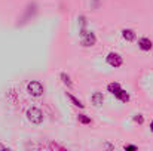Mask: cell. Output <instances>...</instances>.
<instances>
[{
  "instance_id": "6da1fadb",
  "label": "cell",
  "mask_w": 153,
  "mask_h": 151,
  "mask_svg": "<svg viewBox=\"0 0 153 151\" xmlns=\"http://www.w3.org/2000/svg\"><path fill=\"white\" fill-rule=\"evenodd\" d=\"M27 119L33 124H40L43 122V113H42V110H39L36 107H31V108L27 110Z\"/></svg>"
},
{
  "instance_id": "7a4b0ae2",
  "label": "cell",
  "mask_w": 153,
  "mask_h": 151,
  "mask_svg": "<svg viewBox=\"0 0 153 151\" xmlns=\"http://www.w3.org/2000/svg\"><path fill=\"white\" fill-rule=\"evenodd\" d=\"M27 91H28V94L31 95V96H40V95H43V86H42V83L40 82H36V80H33V82H30L28 85H27Z\"/></svg>"
},
{
  "instance_id": "3957f363",
  "label": "cell",
  "mask_w": 153,
  "mask_h": 151,
  "mask_svg": "<svg viewBox=\"0 0 153 151\" xmlns=\"http://www.w3.org/2000/svg\"><path fill=\"white\" fill-rule=\"evenodd\" d=\"M80 36L83 37V39H82V45H83V46H86V48L94 46V45H95V42H97L95 34H94V33H91V31H85V30H82V31H80Z\"/></svg>"
},
{
  "instance_id": "277c9868",
  "label": "cell",
  "mask_w": 153,
  "mask_h": 151,
  "mask_svg": "<svg viewBox=\"0 0 153 151\" xmlns=\"http://www.w3.org/2000/svg\"><path fill=\"white\" fill-rule=\"evenodd\" d=\"M107 62H108V65H111V67H114V68H117V67H120L122 65V56H119L117 53H108L107 55Z\"/></svg>"
},
{
  "instance_id": "5b68a950",
  "label": "cell",
  "mask_w": 153,
  "mask_h": 151,
  "mask_svg": "<svg viewBox=\"0 0 153 151\" xmlns=\"http://www.w3.org/2000/svg\"><path fill=\"white\" fill-rule=\"evenodd\" d=\"M138 48L141 50H150L152 49V40L150 39H147V37H143V39H140L138 40Z\"/></svg>"
},
{
  "instance_id": "8992f818",
  "label": "cell",
  "mask_w": 153,
  "mask_h": 151,
  "mask_svg": "<svg viewBox=\"0 0 153 151\" xmlns=\"http://www.w3.org/2000/svg\"><path fill=\"white\" fill-rule=\"evenodd\" d=\"M91 99H92V104H94L95 107H101L102 102H104V96H102L101 92H95V94L91 96Z\"/></svg>"
},
{
  "instance_id": "52a82bcc",
  "label": "cell",
  "mask_w": 153,
  "mask_h": 151,
  "mask_svg": "<svg viewBox=\"0 0 153 151\" xmlns=\"http://www.w3.org/2000/svg\"><path fill=\"white\" fill-rule=\"evenodd\" d=\"M122 36H123V39H125V40H128V42H132V40H135V33H134V30L125 28V30L122 31Z\"/></svg>"
},
{
  "instance_id": "ba28073f",
  "label": "cell",
  "mask_w": 153,
  "mask_h": 151,
  "mask_svg": "<svg viewBox=\"0 0 153 151\" xmlns=\"http://www.w3.org/2000/svg\"><path fill=\"white\" fill-rule=\"evenodd\" d=\"M107 89H108V92H110V94H113V95L116 96L122 88H120V85H119V83H110V85L107 86Z\"/></svg>"
},
{
  "instance_id": "9c48e42d",
  "label": "cell",
  "mask_w": 153,
  "mask_h": 151,
  "mask_svg": "<svg viewBox=\"0 0 153 151\" xmlns=\"http://www.w3.org/2000/svg\"><path fill=\"white\" fill-rule=\"evenodd\" d=\"M116 98H117V99H120V101H123V102H126V101H129V95H128L125 91H122V89H120V91H119V94L116 95Z\"/></svg>"
},
{
  "instance_id": "30bf717a",
  "label": "cell",
  "mask_w": 153,
  "mask_h": 151,
  "mask_svg": "<svg viewBox=\"0 0 153 151\" xmlns=\"http://www.w3.org/2000/svg\"><path fill=\"white\" fill-rule=\"evenodd\" d=\"M59 77H61V80H62V83H64V85L71 86V80H70V77H68L65 73H61V74H59Z\"/></svg>"
},
{
  "instance_id": "8fae6325",
  "label": "cell",
  "mask_w": 153,
  "mask_h": 151,
  "mask_svg": "<svg viewBox=\"0 0 153 151\" xmlns=\"http://www.w3.org/2000/svg\"><path fill=\"white\" fill-rule=\"evenodd\" d=\"M68 98H70V101L73 102V105H76V107H79V108H83V104L77 99L76 96H73V95H70V94H68Z\"/></svg>"
},
{
  "instance_id": "7c38bea8",
  "label": "cell",
  "mask_w": 153,
  "mask_h": 151,
  "mask_svg": "<svg viewBox=\"0 0 153 151\" xmlns=\"http://www.w3.org/2000/svg\"><path fill=\"white\" fill-rule=\"evenodd\" d=\"M79 122H80L82 124H91V119L86 117L85 114H80V116H79Z\"/></svg>"
},
{
  "instance_id": "4fadbf2b",
  "label": "cell",
  "mask_w": 153,
  "mask_h": 151,
  "mask_svg": "<svg viewBox=\"0 0 153 151\" xmlns=\"http://www.w3.org/2000/svg\"><path fill=\"white\" fill-rule=\"evenodd\" d=\"M134 120H135V122H138V123H143V116H141V114H138V116H135V117H134Z\"/></svg>"
},
{
  "instance_id": "5bb4252c",
  "label": "cell",
  "mask_w": 153,
  "mask_h": 151,
  "mask_svg": "<svg viewBox=\"0 0 153 151\" xmlns=\"http://www.w3.org/2000/svg\"><path fill=\"white\" fill-rule=\"evenodd\" d=\"M125 150L126 151H134V150H137V147H135V145H126Z\"/></svg>"
},
{
  "instance_id": "9a60e30c",
  "label": "cell",
  "mask_w": 153,
  "mask_h": 151,
  "mask_svg": "<svg viewBox=\"0 0 153 151\" xmlns=\"http://www.w3.org/2000/svg\"><path fill=\"white\" fill-rule=\"evenodd\" d=\"M105 147H107V148H111V150L114 148V145H111V144H105Z\"/></svg>"
},
{
  "instance_id": "2e32d148",
  "label": "cell",
  "mask_w": 153,
  "mask_h": 151,
  "mask_svg": "<svg viewBox=\"0 0 153 151\" xmlns=\"http://www.w3.org/2000/svg\"><path fill=\"white\" fill-rule=\"evenodd\" d=\"M0 150H10L9 147H4V145H0Z\"/></svg>"
},
{
  "instance_id": "e0dca14e",
  "label": "cell",
  "mask_w": 153,
  "mask_h": 151,
  "mask_svg": "<svg viewBox=\"0 0 153 151\" xmlns=\"http://www.w3.org/2000/svg\"><path fill=\"white\" fill-rule=\"evenodd\" d=\"M150 129H152V132H153V122L150 123Z\"/></svg>"
}]
</instances>
